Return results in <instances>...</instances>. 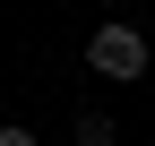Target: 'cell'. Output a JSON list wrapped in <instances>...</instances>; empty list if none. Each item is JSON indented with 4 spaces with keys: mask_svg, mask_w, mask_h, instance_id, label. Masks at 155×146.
I'll list each match as a JSON object with an SVG mask.
<instances>
[{
    "mask_svg": "<svg viewBox=\"0 0 155 146\" xmlns=\"http://www.w3.org/2000/svg\"><path fill=\"white\" fill-rule=\"evenodd\" d=\"M86 69L112 78V86L147 78V26H95V34H86Z\"/></svg>",
    "mask_w": 155,
    "mask_h": 146,
    "instance_id": "6da1fadb",
    "label": "cell"
},
{
    "mask_svg": "<svg viewBox=\"0 0 155 146\" xmlns=\"http://www.w3.org/2000/svg\"><path fill=\"white\" fill-rule=\"evenodd\" d=\"M121 138V120L104 112V103H86V112H78V146H112Z\"/></svg>",
    "mask_w": 155,
    "mask_h": 146,
    "instance_id": "7a4b0ae2",
    "label": "cell"
},
{
    "mask_svg": "<svg viewBox=\"0 0 155 146\" xmlns=\"http://www.w3.org/2000/svg\"><path fill=\"white\" fill-rule=\"evenodd\" d=\"M0 146H35V129H17V120H0Z\"/></svg>",
    "mask_w": 155,
    "mask_h": 146,
    "instance_id": "3957f363",
    "label": "cell"
}]
</instances>
